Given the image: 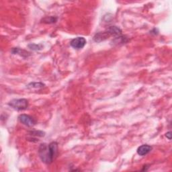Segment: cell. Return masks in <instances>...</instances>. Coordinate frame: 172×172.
<instances>
[{"label":"cell","mask_w":172,"mask_h":172,"mask_svg":"<svg viewBox=\"0 0 172 172\" xmlns=\"http://www.w3.org/2000/svg\"><path fill=\"white\" fill-rule=\"evenodd\" d=\"M58 153V144L52 142L50 144L43 143L40 145L38 154L40 160L46 164H50L55 159Z\"/></svg>","instance_id":"6da1fadb"},{"label":"cell","mask_w":172,"mask_h":172,"mask_svg":"<svg viewBox=\"0 0 172 172\" xmlns=\"http://www.w3.org/2000/svg\"><path fill=\"white\" fill-rule=\"evenodd\" d=\"M9 106L16 110H24L28 108V101L26 99H14L9 102Z\"/></svg>","instance_id":"7a4b0ae2"},{"label":"cell","mask_w":172,"mask_h":172,"mask_svg":"<svg viewBox=\"0 0 172 172\" xmlns=\"http://www.w3.org/2000/svg\"><path fill=\"white\" fill-rule=\"evenodd\" d=\"M18 119L21 123L28 127L33 126L36 122V120L32 116L27 115V114H21L18 117Z\"/></svg>","instance_id":"3957f363"},{"label":"cell","mask_w":172,"mask_h":172,"mask_svg":"<svg viewBox=\"0 0 172 172\" xmlns=\"http://www.w3.org/2000/svg\"><path fill=\"white\" fill-rule=\"evenodd\" d=\"M70 45L73 48L77 50L83 49L86 45V40L83 37H77L73 39Z\"/></svg>","instance_id":"277c9868"},{"label":"cell","mask_w":172,"mask_h":172,"mask_svg":"<svg viewBox=\"0 0 172 172\" xmlns=\"http://www.w3.org/2000/svg\"><path fill=\"white\" fill-rule=\"evenodd\" d=\"M152 150V147L148 145H143L138 148L137 153L140 156H144L147 155Z\"/></svg>","instance_id":"5b68a950"},{"label":"cell","mask_w":172,"mask_h":172,"mask_svg":"<svg viewBox=\"0 0 172 172\" xmlns=\"http://www.w3.org/2000/svg\"><path fill=\"white\" fill-rule=\"evenodd\" d=\"M110 35H109L107 31H105V32H99L94 36L93 37V40L96 43H100L101 41L105 40L106 39L108 38V37H110Z\"/></svg>","instance_id":"8992f818"},{"label":"cell","mask_w":172,"mask_h":172,"mask_svg":"<svg viewBox=\"0 0 172 172\" xmlns=\"http://www.w3.org/2000/svg\"><path fill=\"white\" fill-rule=\"evenodd\" d=\"M110 36H121L122 35V30H121V28L115 26H113L109 27L108 29L106 30Z\"/></svg>","instance_id":"52a82bcc"},{"label":"cell","mask_w":172,"mask_h":172,"mask_svg":"<svg viewBox=\"0 0 172 172\" xmlns=\"http://www.w3.org/2000/svg\"><path fill=\"white\" fill-rule=\"evenodd\" d=\"M12 53L14 54H20V55L22 56V57H28V56L30 55L29 53L25 51L24 50H22V49H20L19 48H14L12 50Z\"/></svg>","instance_id":"ba28073f"},{"label":"cell","mask_w":172,"mask_h":172,"mask_svg":"<svg viewBox=\"0 0 172 172\" xmlns=\"http://www.w3.org/2000/svg\"><path fill=\"white\" fill-rule=\"evenodd\" d=\"M127 38L123 36H117L114 39L112 43L116 45H120V44H123L127 42Z\"/></svg>","instance_id":"9c48e42d"},{"label":"cell","mask_w":172,"mask_h":172,"mask_svg":"<svg viewBox=\"0 0 172 172\" xmlns=\"http://www.w3.org/2000/svg\"><path fill=\"white\" fill-rule=\"evenodd\" d=\"M30 137H43L45 136V132L43 131H31L30 132Z\"/></svg>","instance_id":"30bf717a"},{"label":"cell","mask_w":172,"mask_h":172,"mask_svg":"<svg viewBox=\"0 0 172 172\" xmlns=\"http://www.w3.org/2000/svg\"><path fill=\"white\" fill-rule=\"evenodd\" d=\"M45 85L42 83H31L28 85V88H36V89H38V88L43 87Z\"/></svg>","instance_id":"8fae6325"},{"label":"cell","mask_w":172,"mask_h":172,"mask_svg":"<svg viewBox=\"0 0 172 172\" xmlns=\"http://www.w3.org/2000/svg\"><path fill=\"white\" fill-rule=\"evenodd\" d=\"M57 18L55 17L50 16V17H46L43 19V22L46 23V24H51V23H54L56 22Z\"/></svg>","instance_id":"7c38bea8"},{"label":"cell","mask_w":172,"mask_h":172,"mask_svg":"<svg viewBox=\"0 0 172 172\" xmlns=\"http://www.w3.org/2000/svg\"><path fill=\"white\" fill-rule=\"evenodd\" d=\"M28 47L33 51H38L41 50L43 48V46L41 45H35V44H31V45H28Z\"/></svg>","instance_id":"4fadbf2b"},{"label":"cell","mask_w":172,"mask_h":172,"mask_svg":"<svg viewBox=\"0 0 172 172\" xmlns=\"http://www.w3.org/2000/svg\"><path fill=\"white\" fill-rule=\"evenodd\" d=\"M171 132H167L166 135H165V136L168 137L169 140H171Z\"/></svg>","instance_id":"5bb4252c"}]
</instances>
